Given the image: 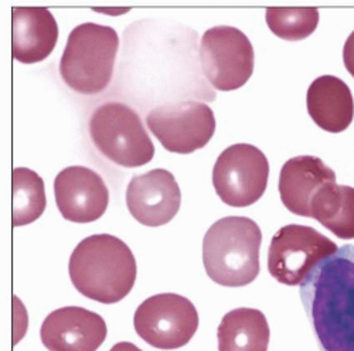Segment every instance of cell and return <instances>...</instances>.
Masks as SVG:
<instances>
[{"label":"cell","mask_w":354,"mask_h":351,"mask_svg":"<svg viewBox=\"0 0 354 351\" xmlns=\"http://www.w3.org/2000/svg\"><path fill=\"white\" fill-rule=\"evenodd\" d=\"M301 299L320 351H354V245L317 263L301 285Z\"/></svg>","instance_id":"cell-1"},{"label":"cell","mask_w":354,"mask_h":351,"mask_svg":"<svg viewBox=\"0 0 354 351\" xmlns=\"http://www.w3.org/2000/svg\"><path fill=\"white\" fill-rule=\"evenodd\" d=\"M70 278L75 289L88 299L112 305L132 290L138 267L131 248L109 234L82 240L70 258Z\"/></svg>","instance_id":"cell-2"},{"label":"cell","mask_w":354,"mask_h":351,"mask_svg":"<svg viewBox=\"0 0 354 351\" xmlns=\"http://www.w3.org/2000/svg\"><path fill=\"white\" fill-rule=\"evenodd\" d=\"M262 232L247 217H224L203 240V262L212 281L221 286L250 285L259 274Z\"/></svg>","instance_id":"cell-3"},{"label":"cell","mask_w":354,"mask_h":351,"mask_svg":"<svg viewBox=\"0 0 354 351\" xmlns=\"http://www.w3.org/2000/svg\"><path fill=\"white\" fill-rule=\"evenodd\" d=\"M120 37L115 28L97 23L78 24L70 33L60 74L71 90L94 95L109 85Z\"/></svg>","instance_id":"cell-4"},{"label":"cell","mask_w":354,"mask_h":351,"mask_svg":"<svg viewBox=\"0 0 354 351\" xmlns=\"http://www.w3.org/2000/svg\"><path fill=\"white\" fill-rule=\"evenodd\" d=\"M97 149L111 162L124 167H139L155 156V146L140 116L128 105L106 102L98 106L88 124Z\"/></svg>","instance_id":"cell-5"},{"label":"cell","mask_w":354,"mask_h":351,"mask_svg":"<svg viewBox=\"0 0 354 351\" xmlns=\"http://www.w3.org/2000/svg\"><path fill=\"white\" fill-rule=\"evenodd\" d=\"M339 247L312 227L285 225L272 237L268 249V271L279 283L298 286L310 271L333 255Z\"/></svg>","instance_id":"cell-6"},{"label":"cell","mask_w":354,"mask_h":351,"mask_svg":"<svg viewBox=\"0 0 354 351\" xmlns=\"http://www.w3.org/2000/svg\"><path fill=\"white\" fill-rule=\"evenodd\" d=\"M270 163L258 148L237 143L227 148L213 169V184L223 202L248 207L267 190Z\"/></svg>","instance_id":"cell-7"},{"label":"cell","mask_w":354,"mask_h":351,"mask_svg":"<svg viewBox=\"0 0 354 351\" xmlns=\"http://www.w3.org/2000/svg\"><path fill=\"white\" fill-rule=\"evenodd\" d=\"M138 336L160 350L186 345L198 329V313L185 296L162 294L147 298L133 316Z\"/></svg>","instance_id":"cell-8"},{"label":"cell","mask_w":354,"mask_h":351,"mask_svg":"<svg viewBox=\"0 0 354 351\" xmlns=\"http://www.w3.org/2000/svg\"><path fill=\"white\" fill-rule=\"evenodd\" d=\"M203 73L220 91L241 88L254 71V47L250 39L231 26H216L201 37Z\"/></svg>","instance_id":"cell-9"},{"label":"cell","mask_w":354,"mask_h":351,"mask_svg":"<svg viewBox=\"0 0 354 351\" xmlns=\"http://www.w3.org/2000/svg\"><path fill=\"white\" fill-rule=\"evenodd\" d=\"M146 124L166 151L182 155L204 148L216 132L213 109L196 101L158 106L147 113Z\"/></svg>","instance_id":"cell-10"},{"label":"cell","mask_w":354,"mask_h":351,"mask_svg":"<svg viewBox=\"0 0 354 351\" xmlns=\"http://www.w3.org/2000/svg\"><path fill=\"white\" fill-rule=\"evenodd\" d=\"M54 196L62 216L73 222L101 218L109 202V191L101 176L84 166L66 167L58 173Z\"/></svg>","instance_id":"cell-11"},{"label":"cell","mask_w":354,"mask_h":351,"mask_svg":"<svg viewBox=\"0 0 354 351\" xmlns=\"http://www.w3.org/2000/svg\"><path fill=\"white\" fill-rule=\"evenodd\" d=\"M180 187L174 176L165 169L135 176L127 190L129 213L147 227H160L171 221L180 209Z\"/></svg>","instance_id":"cell-12"},{"label":"cell","mask_w":354,"mask_h":351,"mask_svg":"<svg viewBox=\"0 0 354 351\" xmlns=\"http://www.w3.org/2000/svg\"><path fill=\"white\" fill-rule=\"evenodd\" d=\"M40 337L48 351H97L106 339V325L94 312L68 306L44 319Z\"/></svg>","instance_id":"cell-13"},{"label":"cell","mask_w":354,"mask_h":351,"mask_svg":"<svg viewBox=\"0 0 354 351\" xmlns=\"http://www.w3.org/2000/svg\"><path fill=\"white\" fill-rule=\"evenodd\" d=\"M328 183H336V173L316 156L289 159L281 169L279 194L283 206L293 214L310 218V202Z\"/></svg>","instance_id":"cell-14"},{"label":"cell","mask_w":354,"mask_h":351,"mask_svg":"<svg viewBox=\"0 0 354 351\" xmlns=\"http://www.w3.org/2000/svg\"><path fill=\"white\" fill-rule=\"evenodd\" d=\"M12 53L24 64L40 63L58 40V24L47 8H15L12 13Z\"/></svg>","instance_id":"cell-15"},{"label":"cell","mask_w":354,"mask_h":351,"mask_svg":"<svg viewBox=\"0 0 354 351\" xmlns=\"http://www.w3.org/2000/svg\"><path fill=\"white\" fill-rule=\"evenodd\" d=\"M306 104L313 122L332 133L346 131L354 118V99L350 88L333 75H322L310 84Z\"/></svg>","instance_id":"cell-16"},{"label":"cell","mask_w":354,"mask_h":351,"mask_svg":"<svg viewBox=\"0 0 354 351\" xmlns=\"http://www.w3.org/2000/svg\"><path fill=\"white\" fill-rule=\"evenodd\" d=\"M270 336L267 317L261 310L234 309L218 326V351H268Z\"/></svg>","instance_id":"cell-17"},{"label":"cell","mask_w":354,"mask_h":351,"mask_svg":"<svg viewBox=\"0 0 354 351\" xmlns=\"http://www.w3.org/2000/svg\"><path fill=\"white\" fill-rule=\"evenodd\" d=\"M310 218L340 240H354V189L336 183L324 184L312 198Z\"/></svg>","instance_id":"cell-18"},{"label":"cell","mask_w":354,"mask_h":351,"mask_svg":"<svg viewBox=\"0 0 354 351\" xmlns=\"http://www.w3.org/2000/svg\"><path fill=\"white\" fill-rule=\"evenodd\" d=\"M13 227L35 222L46 210L44 182L27 167L13 170Z\"/></svg>","instance_id":"cell-19"},{"label":"cell","mask_w":354,"mask_h":351,"mask_svg":"<svg viewBox=\"0 0 354 351\" xmlns=\"http://www.w3.org/2000/svg\"><path fill=\"white\" fill-rule=\"evenodd\" d=\"M267 23L279 39L298 41L316 30L319 10L316 8H268Z\"/></svg>","instance_id":"cell-20"},{"label":"cell","mask_w":354,"mask_h":351,"mask_svg":"<svg viewBox=\"0 0 354 351\" xmlns=\"http://www.w3.org/2000/svg\"><path fill=\"white\" fill-rule=\"evenodd\" d=\"M343 61H344V66H346L347 71L354 78V32L348 36V39L344 43Z\"/></svg>","instance_id":"cell-21"},{"label":"cell","mask_w":354,"mask_h":351,"mask_svg":"<svg viewBox=\"0 0 354 351\" xmlns=\"http://www.w3.org/2000/svg\"><path fill=\"white\" fill-rule=\"evenodd\" d=\"M109 351H142V350L129 341H121L115 344Z\"/></svg>","instance_id":"cell-22"}]
</instances>
